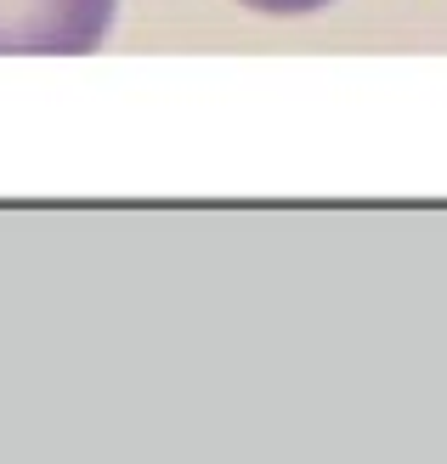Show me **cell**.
Returning <instances> with one entry per match:
<instances>
[{"mask_svg": "<svg viewBox=\"0 0 447 464\" xmlns=\"http://www.w3.org/2000/svg\"><path fill=\"white\" fill-rule=\"evenodd\" d=\"M120 0H0V52H97Z\"/></svg>", "mask_w": 447, "mask_h": 464, "instance_id": "obj_1", "label": "cell"}, {"mask_svg": "<svg viewBox=\"0 0 447 464\" xmlns=\"http://www.w3.org/2000/svg\"><path fill=\"white\" fill-rule=\"evenodd\" d=\"M249 12H267V17H306V12H323L328 0H238Z\"/></svg>", "mask_w": 447, "mask_h": 464, "instance_id": "obj_2", "label": "cell"}]
</instances>
